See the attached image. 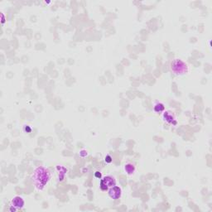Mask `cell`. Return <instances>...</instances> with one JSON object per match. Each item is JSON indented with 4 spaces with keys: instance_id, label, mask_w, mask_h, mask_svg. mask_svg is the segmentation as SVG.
Wrapping results in <instances>:
<instances>
[{
    "instance_id": "cell-1",
    "label": "cell",
    "mask_w": 212,
    "mask_h": 212,
    "mask_svg": "<svg viewBox=\"0 0 212 212\" xmlns=\"http://www.w3.org/2000/svg\"><path fill=\"white\" fill-rule=\"evenodd\" d=\"M51 180V173L45 167H38L34 170L31 175V181L37 190H43Z\"/></svg>"
},
{
    "instance_id": "cell-2",
    "label": "cell",
    "mask_w": 212,
    "mask_h": 212,
    "mask_svg": "<svg viewBox=\"0 0 212 212\" xmlns=\"http://www.w3.org/2000/svg\"><path fill=\"white\" fill-rule=\"evenodd\" d=\"M171 71L174 75H185L188 71V66L186 62L180 59H175L171 63Z\"/></svg>"
},
{
    "instance_id": "cell-3",
    "label": "cell",
    "mask_w": 212,
    "mask_h": 212,
    "mask_svg": "<svg viewBox=\"0 0 212 212\" xmlns=\"http://www.w3.org/2000/svg\"><path fill=\"white\" fill-rule=\"evenodd\" d=\"M115 185H116V180L114 179V177H111V176H107V177H105L103 179L100 180L99 187L102 191L105 192V191H108L110 187L114 186Z\"/></svg>"
},
{
    "instance_id": "cell-4",
    "label": "cell",
    "mask_w": 212,
    "mask_h": 212,
    "mask_svg": "<svg viewBox=\"0 0 212 212\" xmlns=\"http://www.w3.org/2000/svg\"><path fill=\"white\" fill-rule=\"evenodd\" d=\"M108 193H109V196H110L111 199H113V200H118L122 196V190L119 186L115 185V186L110 187V188L108 190Z\"/></svg>"
},
{
    "instance_id": "cell-5",
    "label": "cell",
    "mask_w": 212,
    "mask_h": 212,
    "mask_svg": "<svg viewBox=\"0 0 212 212\" xmlns=\"http://www.w3.org/2000/svg\"><path fill=\"white\" fill-rule=\"evenodd\" d=\"M24 205H25V201H24L23 198L21 197H13L11 201V205L14 206L17 210L23 208Z\"/></svg>"
},
{
    "instance_id": "cell-6",
    "label": "cell",
    "mask_w": 212,
    "mask_h": 212,
    "mask_svg": "<svg viewBox=\"0 0 212 212\" xmlns=\"http://www.w3.org/2000/svg\"><path fill=\"white\" fill-rule=\"evenodd\" d=\"M163 118L166 122H167L168 124H177V120H176V118L175 116L173 115V113L169 112V111H167L164 113L163 114Z\"/></svg>"
},
{
    "instance_id": "cell-7",
    "label": "cell",
    "mask_w": 212,
    "mask_h": 212,
    "mask_svg": "<svg viewBox=\"0 0 212 212\" xmlns=\"http://www.w3.org/2000/svg\"><path fill=\"white\" fill-rule=\"evenodd\" d=\"M124 170L129 175H132L135 172V166L133 163H127L124 166Z\"/></svg>"
},
{
    "instance_id": "cell-8",
    "label": "cell",
    "mask_w": 212,
    "mask_h": 212,
    "mask_svg": "<svg viewBox=\"0 0 212 212\" xmlns=\"http://www.w3.org/2000/svg\"><path fill=\"white\" fill-rule=\"evenodd\" d=\"M164 110H165L164 105L162 104V103H157L155 105L153 106V110H154L156 113H161L162 111H164Z\"/></svg>"
},
{
    "instance_id": "cell-9",
    "label": "cell",
    "mask_w": 212,
    "mask_h": 212,
    "mask_svg": "<svg viewBox=\"0 0 212 212\" xmlns=\"http://www.w3.org/2000/svg\"><path fill=\"white\" fill-rule=\"evenodd\" d=\"M56 168H58L60 170L59 172V177H58V180H59L60 181H61L64 179V177H65V176H66V174H67V169L66 168V167H64L62 170V172L61 171V166H58Z\"/></svg>"
},
{
    "instance_id": "cell-10",
    "label": "cell",
    "mask_w": 212,
    "mask_h": 212,
    "mask_svg": "<svg viewBox=\"0 0 212 212\" xmlns=\"http://www.w3.org/2000/svg\"><path fill=\"white\" fill-rule=\"evenodd\" d=\"M94 177H96V178H98V179H101L102 174H101L100 172H95V173H94Z\"/></svg>"
},
{
    "instance_id": "cell-11",
    "label": "cell",
    "mask_w": 212,
    "mask_h": 212,
    "mask_svg": "<svg viewBox=\"0 0 212 212\" xmlns=\"http://www.w3.org/2000/svg\"><path fill=\"white\" fill-rule=\"evenodd\" d=\"M105 162H107V163H110L111 162H112V157H111V156H110V155H107L105 157Z\"/></svg>"
},
{
    "instance_id": "cell-12",
    "label": "cell",
    "mask_w": 212,
    "mask_h": 212,
    "mask_svg": "<svg viewBox=\"0 0 212 212\" xmlns=\"http://www.w3.org/2000/svg\"><path fill=\"white\" fill-rule=\"evenodd\" d=\"M80 156L81 157H85L87 156V152L86 151V150H82V151H80Z\"/></svg>"
}]
</instances>
